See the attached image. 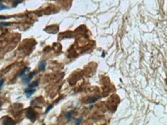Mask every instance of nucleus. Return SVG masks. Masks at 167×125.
I'll use <instances>...</instances> for the list:
<instances>
[{"mask_svg": "<svg viewBox=\"0 0 167 125\" xmlns=\"http://www.w3.org/2000/svg\"><path fill=\"white\" fill-rule=\"evenodd\" d=\"M1 105H2V102L0 101V106H1Z\"/></svg>", "mask_w": 167, "mask_h": 125, "instance_id": "obj_16", "label": "nucleus"}, {"mask_svg": "<svg viewBox=\"0 0 167 125\" xmlns=\"http://www.w3.org/2000/svg\"><path fill=\"white\" fill-rule=\"evenodd\" d=\"M52 108H53V105H50V106L49 108H47V110H46V114H47V113H48V111H50V109H51Z\"/></svg>", "mask_w": 167, "mask_h": 125, "instance_id": "obj_13", "label": "nucleus"}, {"mask_svg": "<svg viewBox=\"0 0 167 125\" xmlns=\"http://www.w3.org/2000/svg\"><path fill=\"white\" fill-rule=\"evenodd\" d=\"M2 0H0V2H2Z\"/></svg>", "mask_w": 167, "mask_h": 125, "instance_id": "obj_17", "label": "nucleus"}, {"mask_svg": "<svg viewBox=\"0 0 167 125\" xmlns=\"http://www.w3.org/2000/svg\"><path fill=\"white\" fill-rule=\"evenodd\" d=\"M8 19L7 17H6V16H0V19Z\"/></svg>", "mask_w": 167, "mask_h": 125, "instance_id": "obj_15", "label": "nucleus"}, {"mask_svg": "<svg viewBox=\"0 0 167 125\" xmlns=\"http://www.w3.org/2000/svg\"><path fill=\"white\" fill-rule=\"evenodd\" d=\"M26 116L29 119H30V121L33 122V121L37 119V114L35 112L34 110L30 108V109H28L27 111H26Z\"/></svg>", "mask_w": 167, "mask_h": 125, "instance_id": "obj_1", "label": "nucleus"}, {"mask_svg": "<svg viewBox=\"0 0 167 125\" xmlns=\"http://www.w3.org/2000/svg\"><path fill=\"white\" fill-rule=\"evenodd\" d=\"M81 121H82V117H81V118H78V119H77V120H75V123L80 124Z\"/></svg>", "mask_w": 167, "mask_h": 125, "instance_id": "obj_9", "label": "nucleus"}, {"mask_svg": "<svg viewBox=\"0 0 167 125\" xmlns=\"http://www.w3.org/2000/svg\"><path fill=\"white\" fill-rule=\"evenodd\" d=\"M46 65H47V62H44V61L40 62V64H39V65H38L40 71H44L45 70Z\"/></svg>", "mask_w": 167, "mask_h": 125, "instance_id": "obj_5", "label": "nucleus"}, {"mask_svg": "<svg viewBox=\"0 0 167 125\" xmlns=\"http://www.w3.org/2000/svg\"><path fill=\"white\" fill-rule=\"evenodd\" d=\"M30 68H24L23 69V71H22V72L19 74V77L20 78H24V77L26 76V72H28V71H30Z\"/></svg>", "mask_w": 167, "mask_h": 125, "instance_id": "obj_7", "label": "nucleus"}, {"mask_svg": "<svg viewBox=\"0 0 167 125\" xmlns=\"http://www.w3.org/2000/svg\"><path fill=\"white\" fill-rule=\"evenodd\" d=\"M3 83H4V80H3V79H1V80H0V90L2 89V85H3Z\"/></svg>", "mask_w": 167, "mask_h": 125, "instance_id": "obj_10", "label": "nucleus"}, {"mask_svg": "<svg viewBox=\"0 0 167 125\" xmlns=\"http://www.w3.org/2000/svg\"><path fill=\"white\" fill-rule=\"evenodd\" d=\"M71 114H72V113H71V112L67 113V115H66V117H67V118H68V119H70V117H71Z\"/></svg>", "mask_w": 167, "mask_h": 125, "instance_id": "obj_14", "label": "nucleus"}, {"mask_svg": "<svg viewBox=\"0 0 167 125\" xmlns=\"http://www.w3.org/2000/svg\"><path fill=\"white\" fill-rule=\"evenodd\" d=\"M22 2H23V0H15V1H14V2H13V7L17 6L18 5L20 4V3H22Z\"/></svg>", "mask_w": 167, "mask_h": 125, "instance_id": "obj_8", "label": "nucleus"}, {"mask_svg": "<svg viewBox=\"0 0 167 125\" xmlns=\"http://www.w3.org/2000/svg\"><path fill=\"white\" fill-rule=\"evenodd\" d=\"M9 8L8 7H6L4 6H2V5H0V10H2V9H8Z\"/></svg>", "mask_w": 167, "mask_h": 125, "instance_id": "obj_11", "label": "nucleus"}, {"mask_svg": "<svg viewBox=\"0 0 167 125\" xmlns=\"http://www.w3.org/2000/svg\"><path fill=\"white\" fill-rule=\"evenodd\" d=\"M39 81H40L39 79H37V81H34L33 82H32L31 84H30V85H28V88H33L37 87L39 85Z\"/></svg>", "mask_w": 167, "mask_h": 125, "instance_id": "obj_6", "label": "nucleus"}, {"mask_svg": "<svg viewBox=\"0 0 167 125\" xmlns=\"http://www.w3.org/2000/svg\"><path fill=\"white\" fill-rule=\"evenodd\" d=\"M37 74V72H33L32 73H30V74H28L27 76H25L24 78H23V81L25 84H28L30 82V81L33 78V77L34 76L35 74Z\"/></svg>", "mask_w": 167, "mask_h": 125, "instance_id": "obj_3", "label": "nucleus"}, {"mask_svg": "<svg viewBox=\"0 0 167 125\" xmlns=\"http://www.w3.org/2000/svg\"><path fill=\"white\" fill-rule=\"evenodd\" d=\"M2 124L6 125H14L16 123L13 119H11L9 117H6L2 119Z\"/></svg>", "mask_w": 167, "mask_h": 125, "instance_id": "obj_2", "label": "nucleus"}, {"mask_svg": "<svg viewBox=\"0 0 167 125\" xmlns=\"http://www.w3.org/2000/svg\"><path fill=\"white\" fill-rule=\"evenodd\" d=\"M35 91H36V90L35 89H33V88H29L28 90H26V91H25V94H26L27 98H30V96H32L33 94L35 93Z\"/></svg>", "mask_w": 167, "mask_h": 125, "instance_id": "obj_4", "label": "nucleus"}, {"mask_svg": "<svg viewBox=\"0 0 167 125\" xmlns=\"http://www.w3.org/2000/svg\"><path fill=\"white\" fill-rule=\"evenodd\" d=\"M1 25L3 26H10L11 23H6V22H2V23H1Z\"/></svg>", "mask_w": 167, "mask_h": 125, "instance_id": "obj_12", "label": "nucleus"}]
</instances>
